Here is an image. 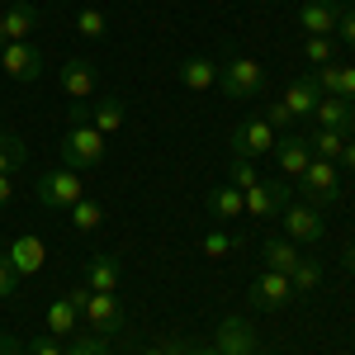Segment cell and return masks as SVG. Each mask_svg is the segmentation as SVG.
Returning <instances> with one entry per match:
<instances>
[{
	"mask_svg": "<svg viewBox=\"0 0 355 355\" xmlns=\"http://www.w3.org/2000/svg\"><path fill=\"white\" fill-rule=\"evenodd\" d=\"M218 85L227 90V100H261L266 95V67L256 57H227V62H218Z\"/></svg>",
	"mask_w": 355,
	"mask_h": 355,
	"instance_id": "cell-1",
	"label": "cell"
},
{
	"mask_svg": "<svg viewBox=\"0 0 355 355\" xmlns=\"http://www.w3.org/2000/svg\"><path fill=\"white\" fill-rule=\"evenodd\" d=\"M85 199V180L81 171H48V175H38V204L43 209H53V214H71L76 204Z\"/></svg>",
	"mask_w": 355,
	"mask_h": 355,
	"instance_id": "cell-2",
	"label": "cell"
},
{
	"mask_svg": "<svg viewBox=\"0 0 355 355\" xmlns=\"http://www.w3.org/2000/svg\"><path fill=\"white\" fill-rule=\"evenodd\" d=\"M105 162V133H95L90 123H71L62 137V166L67 171H90Z\"/></svg>",
	"mask_w": 355,
	"mask_h": 355,
	"instance_id": "cell-3",
	"label": "cell"
},
{
	"mask_svg": "<svg viewBox=\"0 0 355 355\" xmlns=\"http://www.w3.org/2000/svg\"><path fill=\"white\" fill-rule=\"evenodd\" d=\"M303 185V204H313V209H327L331 199L341 194V166L336 162H322V157H313L308 171L299 175Z\"/></svg>",
	"mask_w": 355,
	"mask_h": 355,
	"instance_id": "cell-4",
	"label": "cell"
},
{
	"mask_svg": "<svg viewBox=\"0 0 355 355\" xmlns=\"http://www.w3.org/2000/svg\"><path fill=\"white\" fill-rule=\"evenodd\" d=\"M275 142H279V133H275L261 114H251L246 123H237V128H232V137H227V152H232V157H246V162H256V157L275 152Z\"/></svg>",
	"mask_w": 355,
	"mask_h": 355,
	"instance_id": "cell-5",
	"label": "cell"
},
{
	"mask_svg": "<svg viewBox=\"0 0 355 355\" xmlns=\"http://www.w3.org/2000/svg\"><path fill=\"white\" fill-rule=\"evenodd\" d=\"M279 223H284V237H289V242H299V246L322 242V232H327L322 209H313V204H284Z\"/></svg>",
	"mask_w": 355,
	"mask_h": 355,
	"instance_id": "cell-6",
	"label": "cell"
},
{
	"mask_svg": "<svg viewBox=\"0 0 355 355\" xmlns=\"http://www.w3.org/2000/svg\"><path fill=\"white\" fill-rule=\"evenodd\" d=\"M81 318L90 331H100V336H114V331H123V303H119V294H85L81 303Z\"/></svg>",
	"mask_w": 355,
	"mask_h": 355,
	"instance_id": "cell-7",
	"label": "cell"
},
{
	"mask_svg": "<svg viewBox=\"0 0 355 355\" xmlns=\"http://www.w3.org/2000/svg\"><path fill=\"white\" fill-rule=\"evenodd\" d=\"M0 71L15 76V81H38L43 76V48L28 38V43H5L0 48Z\"/></svg>",
	"mask_w": 355,
	"mask_h": 355,
	"instance_id": "cell-8",
	"label": "cell"
},
{
	"mask_svg": "<svg viewBox=\"0 0 355 355\" xmlns=\"http://www.w3.org/2000/svg\"><path fill=\"white\" fill-rule=\"evenodd\" d=\"M336 24H341V5L336 0H303V10H299L303 38H336Z\"/></svg>",
	"mask_w": 355,
	"mask_h": 355,
	"instance_id": "cell-9",
	"label": "cell"
},
{
	"mask_svg": "<svg viewBox=\"0 0 355 355\" xmlns=\"http://www.w3.org/2000/svg\"><path fill=\"white\" fill-rule=\"evenodd\" d=\"M251 308H266V313H275V308H284V303L294 299V284H289V275L279 270H261L256 279H251Z\"/></svg>",
	"mask_w": 355,
	"mask_h": 355,
	"instance_id": "cell-10",
	"label": "cell"
},
{
	"mask_svg": "<svg viewBox=\"0 0 355 355\" xmlns=\"http://www.w3.org/2000/svg\"><path fill=\"white\" fill-rule=\"evenodd\" d=\"M289 204V185L284 180H256L246 190V218H275Z\"/></svg>",
	"mask_w": 355,
	"mask_h": 355,
	"instance_id": "cell-11",
	"label": "cell"
},
{
	"mask_svg": "<svg viewBox=\"0 0 355 355\" xmlns=\"http://www.w3.org/2000/svg\"><path fill=\"white\" fill-rule=\"evenodd\" d=\"M214 351L218 355H251V351H261L256 346V327L246 322V318H223L218 322V336H214Z\"/></svg>",
	"mask_w": 355,
	"mask_h": 355,
	"instance_id": "cell-12",
	"label": "cell"
},
{
	"mask_svg": "<svg viewBox=\"0 0 355 355\" xmlns=\"http://www.w3.org/2000/svg\"><path fill=\"white\" fill-rule=\"evenodd\" d=\"M57 85H62L67 100H90V95H95V67H90L85 57H67V62L57 67Z\"/></svg>",
	"mask_w": 355,
	"mask_h": 355,
	"instance_id": "cell-13",
	"label": "cell"
},
{
	"mask_svg": "<svg viewBox=\"0 0 355 355\" xmlns=\"http://www.w3.org/2000/svg\"><path fill=\"white\" fill-rule=\"evenodd\" d=\"M119 279H123V266H119L114 251H95V256L85 261V289H95V294H119Z\"/></svg>",
	"mask_w": 355,
	"mask_h": 355,
	"instance_id": "cell-14",
	"label": "cell"
},
{
	"mask_svg": "<svg viewBox=\"0 0 355 355\" xmlns=\"http://www.w3.org/2000/svg\"><path fill=\"white\" fill-rule=\"evenodd\" d=\"M5 261L15 266V275L24 279V275H38L43 270V261H48V246L38 242L33 232H24V237H15V242L5 246Z\"/></svg>",
	"mask_w": 355,
	"mask_h": 355,
	"instance_id": "cell-15",
	"label": "cell"
},
{
	"mask_svg": "<svg viewBox=\"0 0 355 355\" xmlns=\"http://www.w3.org/2000/svg\"><path fill=\"white\" fill-rule=\"evenodd\" d=\"M275 162H279V171H284L289 180H299L303 171H308V162H313V147H308V137H299V133H279V142H275Z\"/></svg>",
	"mask_w": 355,
	"mask_h": 355,
	"instance_id": "cell-16",
	"label": "cell"
},
{
	"mask_svg": "<svg viewBox=\"0 0 355 355\" xmlns=\"http://www.w3.org/2000/svg\"><path fill=\"white\" fill-rule=\"evenodd\" d=\"M318 100H322V90H318V81H313V71H303V76H294V81L284 85V95H279V105L294 114V119H303V114L318 110Z\"/></svg>",
	"mask_w": 355,
	"mask_h": 355,
	"instance_id": "cell-17",
	"label": "cell"
},
{
	"mask_svg": "<svg viewBox=\"0 0 355 355\" xmlns=\"http://www.w3.org/2000/svg\"><path fill=\"white\" fill-rule=\"evenodd\" d=\"M313 119H318V128H336V133H346V137L355 133V105H346L341 95H322Z\"/></svg>",
	"mask_w": 355,
	"mask_h": 355,
	"instance_id": "cell-18",
	"label": "cell"
},
{
	"mask_svg": "<svg viewBox=\"0 0 355 355\" xmlns=\"http://www.w3.org/2000/svg\"><path fill=\"white\" fill-rule=\"evenodd\" d=\"M261 256H266V270L289 275V270L303 261V246L289 242V237H266V242H261Z\"/></svg>",
	"mask_w": 355,
	"mask_h": 355,
	"instance_id": "cell-19",
	"label": "cell"
},
{
	"mask_svg": "<svg viewBox=\"0 0 355 355\" xmlns=\"http://www.w3.org/2000/svg\"><path fill=\"white\" fill-rule=\"evenodd\" d=\"M175 76H180L185 90H209V85H218V62H209V57H185Z\"/></svg>",
	"mask_w": 355,
	"mask_h": 355,
	"instance_id": "cell-20",
	"label": "cell"
},
{
	"mask_svg": "<svg viewBox=\"0 0 355 355\" xmlns=\"http://www.w3.org/2000/svg\"><path fill=\"white\" fill-rule=\"evenodd\" d=\"M123 119H128V110H123V100H100V105H90V128L95 133H119L123 128Z\"/></svg>",
	"mask_w": 355,
	"mask_h": 355,
	"instance_id": "cell-21",
	"label": "cell"
},
{
	"mask_svg": "<svg viewBox=\"0 0 355 355\" xmlns=\"http://www.w3.org/2000/svg\"><path fill=\"white\" fill-rule=\"evenodd\" d=\"M76 318H81V308H76V303H71L67 294H62V299H57L53 308H48V336L67 341V336L76 331Z\"/></svg>",
	"mask_w": 355,
	"mask_h": 355,
	"instance_id": "cell-22",
	"label": "cell"
},
{
	"mask_svg": "<svg viewBox=\"0 0 355 355\" xmlns=\"http://www.w3.org/2000/svg\"><path fill=\"white\" fill-rule=\"evenodd\" d=\"M209 214L214 218H242L246 214V194L237 185H218V190L209 194Z\"/></svg>",
	"mask_w": 355,
	"mask_h": 355,
	"instance_id": "cell-23",
	"label": "cell"
},
{
	"mask_svg": "<svg viewBox=\"0 0 355 355\" xmlns=\"http://www.w3.org/2000/svg\"><path fill=\"white\" fill-rule=\"evenodd\" d=\"M308 147H313V157H322V162H336V166H341L346 133H336V128H313V133H308Z\"/></svg>",
	"mask_w": 355,
	"mask_h": 355,
	"instance_id": "cell-24",
	"label": "cell"
},
{
	"mask_svg": "<svg viewBox=\"0 0 355 355\" xmlns=\"http://www.w3.org/2000/svg\"><path fill=\"white\" fill-rule=\"evenodd\" d=\"M67 355H114V336H100V331H71V336H67Z\"/></svg>",
	"mask_w": 355,
	"mask_h": 355,
	"instance_id": "cell-25",
	"label": "cell"
},
{
	"mask_svg": "<svg viewBox=\"0 0 355 355\" xmlns=\"http://www.w3.org/2000/svg\"><path fill=\"white\" fill-rule=\"evenodd\" d=\"M289 284H294V299H308V294H313V289H318V284H322V266H318V261H308V256H303L299 266H294V270H289Z\"/></svg>",
	"mask_w": 355,
	"mask_h": 355,
	"instance_id": "cell-26",
	"label": "cell"
},
{
	"mask_svg": "<svg viewBox=\"0 0 355 355\" xmlns=\"http://www.w3.org/2000/svg\"><path fill=\"white\" fill-rule=\"evenodd\" d=\"M24 157H28V147L19 142V137L0 133V175H15V171L24 166Z\"/></svg>",
	"mask_w": 355,
	"mask_h": 355,
	"instance_id": "cell-27",
	"label": "cell"
},
{
	"mask_svg": "<svg viewBox=\"0 0 355 355\" xmlns=\"http://www.w3.org/2000/svg\"><path fill=\"white\" fill-rule=\"evenodd\" d=\"M199 246H204V256H227V251H237V246H242V237H237V232H227V227H209Z\"/></svg>",
	"mask_w": 355,
	"mask_h": 355,
	"instance_id": "cell-28",
	"label": "cell"
},
{
	"mask_svg": "<svg viewBox=\"0 0 355 355\" xmlns=\"http://www.w3.org/2000/svg\"><path fill=\"white\" fill-rule=\"evenodd\" d=\"M256 180H261V171H256V162H246V157H232V162H227V185H237V190H251V185H256Z\"/></svg>",
	"mask_w": 355,
	"mask_h": 355,
	"instance_id": "cell-29",
	"label": "cell"
},
{
	"mask_svg": "<svg viewBox=\"0 0 355 355\" xmlns=\"http://www.w3.org/2000/svg\"><path fill=\"white\" fill-rule=\"evenodd\" d=\"M303 62H308V67L336 62V43H331V38H303Z\"/></svg>",
	"mask_w": 355,
	"mask_h": 355,
	"instance_id": "cell-30",
	"label": "cell"
},
{
	"mask_svg": "<svg viewBox=\"0 0 355 355\" xmlns=\"http://www.w3.org/2000/svg\"><path fill=\"white\" fill-rule=\"evenodd\" d=\"M71 223H76V232H95V227L105 223V209H100L95 199H81V204L71 209Z\"/></svg>",
	"mask_w": 355,
	"mask_h": 355,
	"instance_id": "cell-31",
	"label": "cell"
},
{
	"mask_svg": "<svg viewBox=\"0 0 355 355\" xmlns=\"http://www.w3.org/2000/svg\"><path fill=\"white\" fill-rule=\"evenodd\" d=\"M105 28H110L105 10H81V15H76V33H81V38H105Z\"/></svg>",
	"mask_w": 355,
	"mask_h": 355,
	"instance_id": "cell-32",
	"label": "cell"
},
{
	"mask_svg": "<svg viewBox=\"0 0 355 355\" xmlns=\"http://www.w3.org/2000/svg\"><path fill=\"white\" fill-rule=\"evenodd\" d=\"M261 119H266V123H270L275 133H289V123H294V114L284 110V105H279V100H275V105H266V114H261Z\"/></svg>",
	"mask_w": 355,
	"mask_h": 355,
	"instance_id": "cell-33",
	"label": "cell"
},
{
	"mask_svg": "<svg viewBox=\"0 0 355 355\" xmlns=\"http://www.w3.org/2000/svg\"><path fill=\"white\" fill-rule=\"evenodd\" d=\"M24 355H67V346H62L57 336H33Z\"/></svg>",
	"mask_w": 355,
	"mask_h": 355,
	"instance_id": "cell-34",
	"label": "cell"
},
{
	"mask_svg": "<svg viewBox=\"0 0 355 355\" xmlns=\"http://www.w3.org/2000/svg\"><path fill=\"white\" fill-rule=\"evenodd\" d=\"M19 289V275H15V266L5 261V251H0V299H10Z\"/></svg>",
	"mask_w": 355,
	"mask_h": 355,
	"instance_id": "cell-35",
	"label": "cell"
},
{
	"mask_svg": "<svg viewBox=\"0 0 355 355\" xmlns=\"http://www.w3.org/2000/svg\"><path fill=\"white\" fill-rule=\"evenodd\" d=\"M336 38H341L346 48H355V10H341V24H336Z\"/></svg>",
	"mask_w": 355,
	"mask_h": 355,
	"instance_id": "cell-36",
	"label": "cell"
},
{
	"mask_svg": "<svg viewBox=\"0 0 355 355\" xmlns=\"http://www.w3.org/2000/svg\"><path fill=\"white\" fill-rule=\"evenodd\" d=\"M10 204H15V180L0 175V209H10Z\"/></svg>",
	"mask_w": 355,
	"mask_h": 355,
	"instance_id": "cell-37",
	"label": "cell"
},
{
	"mask_svg": "<svg viewBox=\"0 0 355 355\" xmlns=\"http://www.w3.org/2000/svg\"><path fill=\"white\" fill-rule=\"evenodd\" d=\"M0 355H24V346H19L10 331H0Z\"/></svg>",
	"mask_w": 355,
	"mask_h": 355,
	"instance_id": "cell-38",
	"label": "cell"
},
{
	"mask_svg": "<svg viewBox=\"0 0 355 355\" xmlns=\"http://www.w3.org/2000/svg\"><path fill=\"white\" fill-rule=\"evenodd\" d=\"M175 346H180V336H171V341H162V346H147L142 355H175Z\"/></svg>",
	"mask_w": 355,
	"mask_h": 355,
	"instance_id": "cell-39",
	"label": "cell"
},
{
	"mask_svg": "<svg viewBox=\"0 0 355 355\" xmlns=\"http://www.w3.org/2000/svg\"><path fill=\"white\" fill-rule=\"evenodd\" d=\"M341 166L355 171V137H346V147H341Z\"/></svg>",
	"mask_w": 355,
	"mask_h": 355,
	"instance_id": "cell-40",
	"label": "cell"
},
{
	"mask_svg": "<svg viewBox=\"0 0 355 355\" xmlns=\"http://www.w3.org/2000/svg\"><path fill=\"white\" fill-rule=\"evenodd\" d=\"M341 266H346V270L355 275V246H346V251H341Z\"/></svg>",
	"mask_w": 355,
	"mask_h": 355,
	"instance_id": "cell-41",
	"label": "cell"
},
{
	"mask_svg": "<svg viewBox=\"0 0 355 355\" xmlns=\"http://www.w3.org/2000/svg\"><path fill=\"white\" fill-rule=\"evenodd\" d=\"M251 355H270V351H251Z\"/></svg>",
	"mask_w": 355,
	"mask_h": 355,
	"instance_id": "cell-42",
	"label": "cell"
},
{
	"mask_svg": "<svg viewBox=\"0 0 355 355\" xmlns=\"http://www.w3.org/2000/svg\"><path fill=\"white\" fill-rule=\"evenodd\" d=\"M346 5H351V10H355V0H346Z\"/></svg>",
	"mask_w": 355,
	"mask_h": 355,
	"instance_id": "cell-43",
	"label": "cell"
},
{
	"mask_svg": "<svg viewBox=\"0 0 355 355\" xmlns=\"http://www.w3.org/2000/svg\"><path fill=\"white\" fill-rule=\"evenodd\" d=\"M10 5H19V0H10Z\"/></svg>",
	"mask_w": 355,
	"mask_h": 355,
	"instance_id": "cell-44",
	"label": "cell"
}]
</instances>
